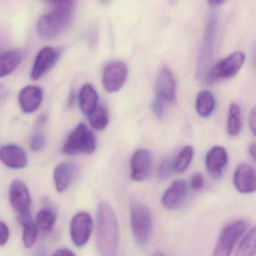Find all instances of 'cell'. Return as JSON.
Segmentation results:
<instances>
[{
    "label": "cell",
    "mask_w": 256,
    "mask_h": 256,
    "mask_svg": "<svg viewBox=\"0 0 256 256\" xmlns=\"http://www.w3.org/2000/svg\"><path fill=\"white\" fill-rule=\"evenodd\" d=\"M96 244L100 256H118L119 224L113 208L106 202L97 206Z\"/></svg>",
    "instance_id": "cell-1"
},
{
    "label": "cell",
    "mask_w": 256,
    "mask_h": 256,
    "mask_svg": "<svg viewBox=\"0 0 256 256\" xmlns=\"http://www.w3.org/2000/svg\"><path fill=\"white\" fill-rule=\"evenodd\" d=\"M50 10L37 22V31L43 40H50L59 36L71 24L76 11L74 1L49 2Z\"/></svg>",
    "instance_id": "cell-2"
},
{
    "label": "cell",
    "mask_w": 256,
    "mask_h": 256,
    "mask_svg": "<svg viewBox=\"0 0 256 256\" xmlns=\"http://www.w3.org/2000/svg\"><path fill=\"white\" fill-rule=\"evenodd\" d=\"M131 223L132 232L138 244L144 246L149 241L152 232V218L149 208L138 200L132 202Z\"/></svg>",
    "instance_id": "cell-3"
},
{
    "label": "cell",
    "mask_w": 256,
    "mask_h": 256,
    "mask_svg": "<svg viewBox=\"0 0 256 256\" xmlns=\"http://www.w3.org/2000/svg\"><path fill=\"white\" fill-rule=\"evenodd\" d=\"M96 148V140L92 131L84 124H80L67 138L62 146L66 155L92 154Z\"/></svg>",
    "instance_id": "cell-4"
},
{
    "label": "cell",
    "mask_w": 256,
    "mask_h": 256,
    "mask_svg": "<svg viewBox=\"0 0 256 256\" xmlns=\"http://www.w3.org/2000/svg\"><path fill=\"white\" fill-rule=\"evenodd\" d=\"M247 226L248 223L245 220H235L224 226L220 232L212 256H230Z\"/></svg>",
    "instance_id": "cell-5"
},
{
    "label": "cell",
    "mask_w": 256,
    "mask_h": 256,
    "mask_svg": "<svg viewBox=\"0 0 256 256\" xmlns=\"http://www.w3.org/2000/svg\"><path fill=\"white\" fill-rule=\"evenodd\" d=\"M216 28V14L211 13L208 20L204 38L198 60L197 74L199 78L204 77L208 74V70H209L210 64L212 60Z\"/></svg>",
    "instance_id": "cell-6"
},
{
    "label": "cell",
    "mask_w": 256,
    "mask_h": 256,
    "mask_svg": "<svg viewBox=\"0 0 256 256\" xmlns=\"http://www.w3.org/2000/svg\"><path fill=\"white\" fill-rule=\"evenodd\" d=\"M245 61V54L242 52H236L230 56L218 62L210 71L206 74V79L209 83L218 82L222 79L230 78L242 67Z\"/></svg>",
    "instance_id": "cell-7"
},
{
    "label": "cell",
    "mask_w": 256,
    "mask_h": 256,
    "mask_svg": "<svg viewBox=\"0 0 256 256\" xmlns=\"http://www.w3.org/2000/svg\"><path fill=\"white\" fill-rule=\"evenodd\" d=\"M94 221L86 212H78L70 223V235L72 240L77 247L84 246L92 234Z\"/></svg>",
    "instance_id": "cell-8"
},
{
    "label": "cell",
    "mask_w": 256,
    "mask_h": 256,
    "mask_svg": "<svg viewBox=\"0 0 256 256\" xmlns=\"http://www.w3.org/2000/svg\"><path fill=\"white\" fill-rule=\"evenodd\" d=\"M128 76V68L124 62H112L104 67L102 74V84L108 92L119 91L125 84Z\"/></svg>",
    "instance_id": "cell-9"
},
{
    "label": "cell",
    "mask_w": 256,
    "mask_h": 256,
    "mask_svg": "<svg viewBox=\"0 0 256 256\" xmlns=\"http://www.w3.org/2000/svg\"><path fill=\"white\" fill-rule=\"evenodd\" d=\"M60 56V52L52 47H44L37 54L31 70V78L37 80L50 71Z\"/></svg>",
    "instance_id": "cell-10"
},
{
    "label": "cell",
    "mask_w": 256,
    "mask_h": 256,
    "mask_svg": "<svg viewBox=\"0 0 256 256\" xmlns=\"http://www.w3.org/2000/svg\"><path fill=\"white\" fill-rule=\"evenodd\" d=\"M10 200L18 216L30 212L31 197L24 182L16 180L10 188Z\"/></svg>",
    "instance_id": "cell-11"
},
{
    "label": "cell",
    "mask_w": 256,
    "mask_h": 256,
    "mask_svg": "<svg viewBox=\"0 0 256 256\" xmlns=\"http://www.w3.org/2000/svg\"><path fill=\"white\" fill-rule=\"evenodd\" d=\"M152 157L149 151L138 150L131 160V178L137 182L146 180L151 173Z\"/></svg>",
    "instance_id": "cell-12"
},
{
    "label": "cell",
    "mask_w": 256,
    "mask_h": 256,
    "mask_svg": "<svg viewBox=\"0 0 256 256\" xmlns=\"http://www.w3.org/2000/svg\"><path fill=\"white\" fill-rule=\"evenodd\" d=\"M235 188L242 194H250L256 190V175L253 167L241 164L236 168L234 175Z\"/></svg>",
    "instance_id": "cell-13"
},
{
    "label": "cell",
    "mask_w": 256,
    "mask_h": 256,
    "mask_svg": "<svg viewBox=\"0 0 256 256\" xmlns=\"http://www.w3.org/2000/svg\"><path fill=\"white\" fill-rule=\"evenodd\" d=\"M188 186L186 181H174L163 194L162 204L168 210H175L182 205L188 194Z\"/></svg>",
    "instance_id": "cell-14"
},
{
    "label": "cell",
    "mask_w": 256,
    "mask_h": 256,
    "mask_svg": "<svg viewBox=\"0 0 256 256\" xmlns=\"http://www.w3.org/2000/svg\"><path fill=\"white\" fill-rule=\"evenodd\" d=\"M228 160V157L226 149L222 146H214L206 154L205 158L206 170L212 178H221Z\"/></svg>",
    "instance_id": "cell-15"
},
{
    "label": "cell",
    "mask_w": 256,
    "mask_h": 256,
    "mask_svg": "<svg viewBox=\"0 0 256 256\" xmlns=\"http://www.w3.org/2000/svg\"><path fill=\"white\" fill-rule=\"evenodd\" d=\"M0 160L7 167L22 169L28 166L26 152L16 144H8L0 149Z\"/></svg>",
    "instance_id": "cell-16"
},
{
    "label": "cell",
    "mask_w": 256,
    "mask_h": 256,
    "mask_svg": "<svg viewBox=\"0 0 256 256\" xmlns=\"http://www.w3.org/2000/svg\"><path fill=\"white\" fill-rule=\"evenodd\" d=\"M42 90L36 86H25L18 95L19 104L25 114L36 112L42 102Z\"/></svg>",
    "instance_id": "cell-17"
},
{
    "label": "cell",
    "mask_w": 256,
    "mask_h": 256,
    "mask_svg": "<svg viewBox=\"0 0 256 256\" xmlns=\"http://www.w3.org/2000/svg\"><path fill=\"white\" fill-rule=\"evenodd\" d=\"M157 98L164 102H173L176 96V84L168 68H162L157 79Z\"/></svg>",
    "instance_id": "cell-18"
},
{
    "label": "cell",
    "mask_w": 256,
    "mask_h": 256,
    "mask_svg": "<svg viewBox=\"0 0 256 256\" xmlns=\"http://www.w3.org/2000/svg\"><path fill=\"white\" fill-rule=\"evenodd\" d=\"M76 174V168L70 162H62L55 168L54 180L58 192H64L70 186Z\"/></svg>",
    "instance_id": "cell-19"
},
{
    "label": "cell",
    "mask_w": 256,
    "mask_h": 256,
    "mask_svg": "<svg viewBox=\"0 0 256 256\" xmlns=\"http://www.w3.org/2000/svg\"><path fill=\"white\" fill-rule=\"evenodd\" d=\"M58 208L54 206H44L36 216L35 224L38 230L49 234L53 230L58 218Z\"/></svg>",
    "instance_id": "cell-20"
},
{
    "label": "cell",
    "mask_w": 256,
    "mask_h": 256,
    "mask_svg": "<svg viewBox=\"0 0 256 256\" xmlns=\"http://www.w3.org/2000/svg\"><path fill=\"white\" fill-rule=\"evenodd\" d=\"M19 223L23 228V240L24 244L26 248H31L34 246L38 236V228L36 226L35 222L32 221L30 212L24 214V215L18 216Z\"/></svg>",
    "instance_id": "cell-21"
},
{
    "label": "cell",
    "mask_w": 256,
    "mask_h": 256,
    "mask_svg": "<svg viewBox=\"0 0 256 256\" xmlns=\"http://www.w3.org/2000/svg\"><path fill=\"white\" fill-rule=\"evenodd\" d=\"M23 54L20 50H12L0 54V78L5 77L16 70L22 62Z\"/></svg>",
    "instance_id": "cell-22"
},
{
    "label": "cell",
    "mask_w": 256,
    "mask_h": 256,
    "mask_svg": "<svg viewBox=\"0 0 256 256\" xmlns=\"http://www.w3.org/2000/svg\"><path fill=\"white\" fill-rule=\"evenodd\" d=\"M98 94L90 84L82 86L79 94V104L82 112L88 115L97 107Z\"/></svg>",
    "instance_id": "cell-23"
},
{
    "label": "cell",
    "mask_w": 256,
    "mask_h": 256,
    "mask_svg": "<svg viewBox=\"0 0 256 256\" xmlns=\"http://www.w3.org/2000/svg\"><path fill=\"white\" fill-rule=\"evenodd\" d=\"M196 110L200 116L206 118L211 114L215 108V98L208 90H202L196 98Z\"/></svg>",
    "instance_id": "cell-24"
},
{
    "label": "cell",
    "mask_w": 256,
    "mask_h": 256,
    "mask_svg": "<svg viewBox=\"0 0 256 256\" xmlns=\"http://www.w3.org/2000/svg\"><path fill=\"white\" fill-rule=\"evenodd\" d=\"M256 228H252L240 242L235 256H252L256 253Z\"/></svg>",
    "instance_id": "cell-25"
},
{
    "label": "cell",
    "mask_w": 256,
    "mask_h": 256,
    "mask_svg": "<svg viewBox=\"0 0 256 256\" xmlns=\"http://www.w3.org/2000/svg\"><path fill=\"white\" fill-rule=\"evenodd\" d=\"M242 122H241V110L238 104H232L229 108L228 118V132L230 136H236L240 132Z\"/></svg>",
    "instance_id": "cell-26"
},
{
    "label": "cell",
    "mask_w": 256,
    "mask_h": 256,
    "mask_svg": "<svg viewBox=\"0 0 256 256\" xmlns=\"http://www.w3.org/2000/svg\"><path fill=\"white\" fill-rule=\"evenodd\" d=\"M88 116L91 126L98 131L104 130L108 124V114L103 107L96 108Z\"/></svg>",
    "instance_id": "cell-27"
},
{
    "label": "cell",
    "mask_w": 256,
    "mask_h": 256,
    "mask_svg": "<svg viewBox=\"0 0 256 256\" xmlns=\"http://www.w3.org/2000/svg\"><path fill=\"white\" fill-rule=\"evenodd\" d=\"M194 150L192 146H186L180 152L179 155L176 157L174 162L175 170L181 173L185 172L187 168L190 166L192 160Z\"/></svg>",
    "instance_id": "cell-28"
},
{
    "label": "cell",
    "mask_w": 256,
    "mask_h": 256,
    "mask_svg": "<svg viewBox=\"0 0 256 256\" xmlns=\"http://www.w3.org/2000/svg\"><path fill=\"white\" fill-rule=\"evenodd\" d=\"M44 119L42 118L40 120V121H38L36 131L32 134V138H31L30 148L32 151H35V152L41 150L46 144V134L41 128L44 122V121H42Z\"/></svg>",
    "instance_id": "cell-29"
},
{
    "label": "cell",
    "mask_w": 256,
    "mask_h": 256,
    "mask_svg": "<svg viewBox=\"0 0 256 256\" xmlns=\"http://www.w3.org/2000/svg\"><path fill=\"white\" fill-rule=\"evenodd\" d=\"M174 162L175 158L174 157H168L162 162L158 168V176L160 179H168L172 174L175 170Z\"/></svg>",
    "instance_id": "cell-30"
},
{
    "label": "cell",
    "mask_w": 256,
    "mask_h": 256,
    "mask_svg": "<svg viewBox=\"0 0 256 256\" xmlns=\"http://www.w3.org/2000/svg\"><path fill=\"white\" fill-rule=\"evenodd\" d=\"M164 102L162 101L158 98H156L154 102L152 103L151 108L152 112L155 114L156 116H158L160 119H162L164 115Z\"/></svg>",
    "instance_id": "cell-31"
},
{
    "label": "cell",
    "mask_w": 256,
    "mask_h": 256,
    "mask_svg": "<svg viewBox=\"0 0 256 256\" xmlns=\"http://www.w3.org/2000/svg\"><path fill=\"white\" fill-rule=\"evenodd\" d=\"M10 238V228L2 221H0V246H5Z\"/></svg>",
    "instance_id": "cell-32"
},
{
    "label": "cell",
    "mask_w": 256,
    "mask_h": 256,
    "mask_svg": "<svg viewBox=\"0 0 256 256\" xmlns=\"http://www.w3.org/2000/svg\"><path fill=\"white\" fill-rule=\"evenodd\" d=\"M204 185V180L200 173H196L193 175L191 180V188L194 191L202 190Z\"/></svg>",
    "instance_id": "cell-33"
},
{
    "label": "cell",
    "mask_w": 256,
    "mask_h": 256,
    "mask_svg": "<svg viewBox=\"0 0 256 256\" xmlns=\"http://www.w3.org/2000/svg\"><path fill=\"white\" fill-rule=\"evenodd\" d=\"M248 125H250V130L253 134L256 132V109H252L250 113V116H248Z\"/></svg>",
    "instance_id": "cell-34"
},
{
    "label": "cell",
    "mask_w": 256,
    "mask_h": 256,
    "mask_svg": "<svg viewBox=\"0 0 256 256\" xmlns=\"http://www.w3.org/2000/svg\"><path fill=\"white\" fill-rule=\"evenodd\" d=\"M52 256H76V254L68 248H62L56 250Z\"/></svg>",
    "instance_id": "cell-35"
},
{
    "label": "cell",
    "mask_w": 256,
    "mask_h": 256,
    "mask_svg": "<svg viewBox=\"0 0 256 256\" xmlns=\"http://www.w3.org/2000/svg\"><path fill=\"white\" fill-rule=\"evenodd\" d=\"M8 97V91L2 85H0V102H5Z\"/></svg>",
    "instance_id": "cell-36"
},
{
    "label": "cell",
    "mask_w": 256,
    "mask_h": 256,
    "mask_svg": "<svg viewBox=\"0 0 256 256\" xmlns=\"http://www.w3.org/2000/svg\"><path fill=\"white\" fill-rule=\"evenodd\" d=\"M250 154L253 160H256V145L253 144L252 146H250Z\"/></svg>",
    "instance_id": "cell-37"
},
{
    "label": "cell",
    "mask_w": 256,
    "mask_h": 256,
    "mask_svg": "<svg viewBox=\"0 0 256 256\" xmlns=\"http://www.w3.org/2000/svg\"><path fill=\"white\" fill-rule=\"evenodd\" d=\"M208 4H210L211 6H216L217 5H221L223 4V2H220V1H210L208 2Z\"/></svg>",
    "instance_id": "cell-38"
},
{
    "label": "cell",
    "mask_w": 256,
    "mask_h": 256,
    "mask_svg": "<svg viewBox=\"0 0 256 256\" xmlns=\"http://www.w3.org/2000/svg\"><path fill=\"white\" fill-rule=\"evenodd\" d=\"M152 256H166V254H164V253L160 251H156V252L154 253V254H152Z\"/></svg>",
    "instance_id": "cell-39"
}]
</instances>
